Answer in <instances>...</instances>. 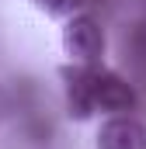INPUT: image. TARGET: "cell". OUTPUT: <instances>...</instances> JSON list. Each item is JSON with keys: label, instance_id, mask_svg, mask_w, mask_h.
Listing matches in <instances>:
<instances>
[{"label": "cell", "instance_id": "cell-3", "mask_svg": "<svg viewBox=\"0 0 146 149\" xmlns=\"http://www.w3.org/2000/svg\"><path fill=\"white\" fill-rule=\"evenodd\" d=\"M98 149H146V125L136 118H111L98 132Z\"/></svg>", "mask_w": 146, "mask_h": 149}, {"label": "cell", "instance_id": "cell-5", "mask_svg": "<svg viewBox=\"0 0 146 149\" xmlns=\"http://www.w3.org/2000/svg\"><path fill=\"white\" fill-rule=\"evenodd\" d=\"M35 7L52 14V17H66V14H73L80 7V0H35Z\"/></svg>", "mask_w": 146, "mask_h": 149}, {"label": "cell", "instance_id": "cell-1", "mask_svg": "<svg viewBox=\"0 0 146 149\" xmlns=\"http://www.w3.org/2000/svg\"><path fill=\"white\" fill-rule=\"evenodd\" d=\"M63 45H66V52H70L77 63H87L91 66L105 52V31H101V24L94 17L77 14V17L66 21V28H63Z\"/></svg>", "mask_w": 146, "mask_h": 149}, {"label": "cell", "instance_id": "cell-4", "mask_svg": "<svg viewBox=\"0 0 146 149\" xmlns=\"http://www.w3.org/2000/svg\"><path fill=\"white\" fill-rule=\"evenodd\" d=\"M66 80V104H70L73 118H91L94 111V101H91V70L87 66H70L63 70Z\"/></svg>", "mask_w": 146, "mask_h": 149}, {"label": "cell", "instance_id": "cell-2", "mask_svg": "<svg viewBox=\"0 0 146 149\" xmlns=\"http://www.w3.org/2000/svg\"><path fill=\"white\" fill-rule=\"evenodd\" d=\"M91 101L101 111H129L136 104V90L111 70H91Z\"/></svg>", "mask_w": 146, "mask_h": 149}]
</instances>
